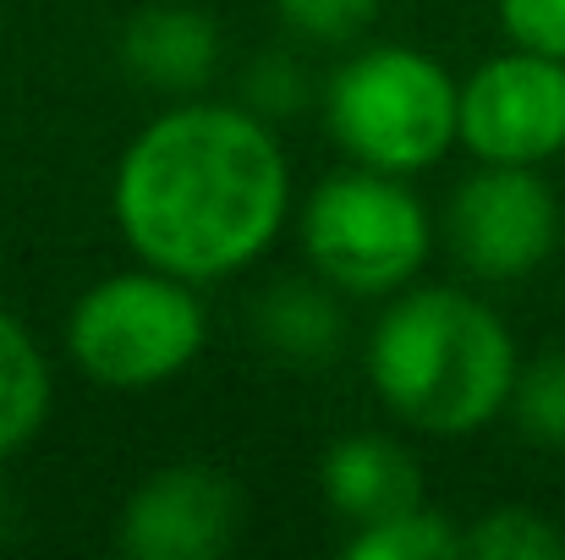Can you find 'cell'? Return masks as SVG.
I'll list each match as a JSON object with an SVG mask.
<instances>
[{"mask_svg": "<svg viewBox=\"0 0 565 560\" xmlns=\"http://www.w3.org/2000/svg\"><path fill=\"white\" fill-rule=\"evenodd\" d=\"M511 418L533 445L565 451V352H544L522 363L511 390Z\"/></svg>", "mask_w": 565, "mask_h": 560, "instance_id": "obj_15", "label": "cell"}, {"mask_svg": "<svg viewBox=\"0 0 565 560\" xmlns=\"http://www.w3.org/2000/svg\"><path fill=\"white\" fill-rule=\"evenodd\" d=\"M330 138L352 166L423 177L461 144V83L412 44H369L324 83Z\"/></svg>", "mask_w": 565, "mask_h": 560, "instance_id": "obj_3", "label": "cell"}, {"mask_svg": "<svg viewBox=\"0 0 565 560\" xmlns=\"http://www.w3.org/2000/svg\"><path fill=\"white\" fill-rule=\"evenodd\" d=\"M55 406V373L39 336L0 308V462L28 451Z\"/></svg>", "mask_w": 565, "mask_h": 560, "instance_id": "obj_12", "label": "cell"}, {"mask_svg": "<svg viewBox=\"0 0 565 560\" xmlns=\"http://www.w3.org/2000/svg\"><path fill=\"white\" fill-rule=\"evenodd\" d=\"M253 336L280 363H297V369L335 363L347 352V292H335L319 275L275 281L253 303Z\"/></svg>", "mask_w": 565, "mask_h": 560, "instance_id": "obj_11", "label": "cell"}, {"mask_svg": "<svg viewBox=\"0 0 565 560\" xmlns=\"http://www.w3.org/2000/svg\"><path fill=\"white\" fill-rule=\"evenodd\" d=\"M209 308L198 286L154 264L94 281L66 314V352L83 379L116 395L160 390L203 358Z\"/></svg>", "mask_w": 565, "mask_h": 560, "instance_id": "obj_4", "label": "cell"}, {"mask_svg": "<svg viewBox=\"0 0 565 560\" xmlns=\"http://www.w3.org/2000/svg\"><path fill=\"white\" fill-rule=\"evenodd\" d=\"M347 556L352 560H456L461 550V528L434 511V506H406L395 517H379L347 533Z\"/></svg>", "mask_w": 565, "mask_h": 560, "instance_id": "obj_13", "label": "cell"}, {"mask_svg": "<svg viewBox=\"0 0 565 560\" xmlns=\"http://www.w3.org/2000/svg\"><path fill=\"white\" fill-rule=\"evenodd\" d=\"M461 550L472 560H561L565 533L533 506H494L461 528Z\"/></svg>", "mask_w": 565, "mask_h": 560, "instance_id": "obj_14", "label": "cell"}, {"mask_svg": "<svg viewBox=\"0 0 565 560\" xmlns=\"http://www.w3.org/2000/svg\"><path fill=\"white\" fill-rule=\"evenodd\" d=\"M275 11L308 44H352L379 17V0H275Z\"/></svg>", "mask_w": 565, "mask_h": 560, "instance_id": "obj_17", "label": "cell"}, {"mask_svg": "<svg viewBox=\"0 0 565 560\" xmlns=\"http://www.w3.org/2000/svg\"><path fill=\"white\" fill-rule=\"evenodd\" d=\"M308 99H313V83H308V66L302 61H291V55H258L247 66L242 105L258 110L264 121H291Z\"/></svg>", "mask_w": 565, "mask_h": 560, "instance_id": "obj_16", "label": "cell"}, {"mask_svg": "<svg viewBox=\"0 0 565 560\" xmlns=\"http://www.w3.org/2000/svg\"><path fill=\"white\" fill-rule=\"evenodd\" d=\"M494 17L511 50L565 61V0H494Z\"/></svg>", "mask_w": 565, "mask_h": 560, "instance_id": "obj_18", "label": "cell"}, {"mask_svg": "<svg viewBox=\"0 0 565 560\" xmlns=\"http://www.w3.org/2000/svg\"><path fill=\"white\" fill-rule=\"evenodd\" d=\"M450 253L478 281H522L561 247V198L539 166H483L450 192Z\"/></svg>", "mask_w": 565, "mask_h": 560, "instance_id": "obj_6", "label": "cell"}, {"mask_svg": "<svg viewBox=\"0 0 565 560\" xmlns=\"http://www.w3.org/2000/svg\"><path fill=\"white\" fill-rule=\"evenodd\" d=\"M110 214L138 264L192 286L253 270L291 220V166L247 105L177 99L116 160Z\"/></svg>", "mask_w": 565, "mask_h": 560, "instance_id": "obj_1", "label": "cell"}, {"mask_svg": "<svg viewBox=\"0 0 565 560\" xmlns=\"http://www.w3.org/2000/svg\"><path fill=\"white\" fill-rule=\"evenodd\" d=\"M461 149L483 166H550L565 155V61L505 50L461 77Z\"/></svg>", "mask_w": 565, "mask_h": 560, "instance_id": "obj_7", "label": "cell"}, {"mask_svg": "<svg viewBox=\"0 0 565 560\" xmlns=\"http://www.w3.org/2000/svg\"><path fill=\"white\" fill-rule=\"evenodd\" d=\"M319 489H324L330 511L347 528H363V522H379V517H395V511L417 506L423 500V473H417V456L401 440L347 434L324 451Z\"/></svg>", "mask_w": 565, "mask_h": 560, "instance_id": "obj_10", "label": "cell"}, {"mask_svg": "<svg viewBox=\"0 0 565 560\" xmlns=\"http://www.w3.org/2000/svg\"><path fill=\"white\" fill-rule=\"evenodd\" d=\"M302 253L313 275L347 297H395L434 253V214L412 192V177L352 166L308 192Z\"/></svg>", "mask_w": 565, "mask_h": 560, "instance_id": "obj_5", "label": "cell"}, {"mask_svg": "<svg viewBox=\"0 0 565 560\" xmlns=\"http://www.w3.org/2000/svg\"><path fill=\"white\" fill-rule=\"evenodd\" d=\"M236 528L242 489L209 462H171L127 495L116 545L132 560H214L236 545Z\"/></svg>", "mask_w": 565, "mask_h": 560, "instance_id": "obj_8", "label": "cell"}, {"mask_svg": "<svg viewBox=\"0 0 565 560\" xmlns=\"http://www.w3.org/2000/svg\"><path fill=\"white\" fill-rule=\"evenodd\" d=\"M369 384L384 412L434 440H467L511 412L522 352L511 325L472 292L406 286L369 330Z\"/></svg>", "mask_w": 565, "mask_h": 560, "instance_id": "obj_2", "label": "cell"}, {"mask_svg": "<svg viewBox=\"0 0 565 560\" xmlns=\"http://www.w3.org/2000/svg\"><path fill=\"white\" fill-rule=\"evenodd\" d=\"M220 22L198 6H143L121 28V66L132 83L171 94V99H198L214 72H220Z\"/></svg>", "mask_w": 565, "mask_h": 560, "instance_id": "obj_9", "label": "cell"}]
</instances>
